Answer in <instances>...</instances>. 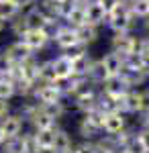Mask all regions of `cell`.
<instances>
[{
  "label": "cell",
  "instance_id": "obj_1",
  "mask_svg": "<svg viewBox=\"0 0 149 153\" xmlns=\"http://www.w3.org/2000/svg\"><path fill=\"white\" fill-rule=\"evenodd\" d=\"M106 23L112 29V33H129V31L133 29V12L129 10V4L123 2L118 8H115L112 12H108Z\"/></svg>",
  "mask_w": 149,
  "mask_h": 153
},
{
  "label": "cell",
  "instance_id": "obj_3",
  "mask_svg": "<svg viewBox=\"0 0 149 153\" xmlns=\"http://www.w3.org/2000/svg\"><path fill=\"white\" fill-rule=\"evenodd\" d=\"M51 39H53L55 45H57L59 49H63V51H72L76 45H80V41H78V31H76L74 27H69V25L57 27L55 33L51 35Z\"/></svg>",
  "mask_w": 149,
  "mask_h": 153
},
{
  "label": "cell",
  "instance_id": "obj_28",
  "mask_svg": "<svg viewBox=\"0 0 149 153\" xmlns=\"http://www.w3.org/2000/svg\"><path fill=\"white\" fill-rule=\"evenodd\" d=\"M10 112V104H8V100H4V98H0V118L6 117Z\"/></svg>",
  "mask_w": 149,
  "mask_h": 153
},
{
  "label": "cell",
  "instance_id": "obj_13",
  "mask_svg": "<svg viewBox=\"0 0 149 153\" xmlns=\"http://www.w3.org/2000/svg\"><path fill=\"white\" fill-rule=\"evenodd\" d=\"M51 61H53V70H55V76H57V82H63V80L74 78V65H72V57H69L68 53L51 59Z\"/></svg>",
  "mask_w": 149,
  "mask_h": 153
},
{
  "label": "cell",
  "instance_id": "obj_21",
  "mask_svg": "<svg viewBox=\"0 0 149 153\" xmlns=\"http://www.w3.org/2000/svg\"><path fill=\"white\" fill-rule=\"evenodd\" d=\"M39 80H43L47 84H55L57 82V76H55V70H53V61H43L39 63Z\"/></svg>",
  "mask_w": 149,
  "mask_h": 153
},
{
  "label": "cell",
  "instance_id": "obj_26",
  "mask_svg": "<svg viewBox=\"0 0 149 153\" xmlns=\"http://www.w3.org/2000/svg\"><path fill=\"white\" fill-rule=\"evenodd\" d=\"M72 153H98V145H94L92 141H88V139H86L84 143L76 145Z\"/></svg>",
  "mask_w": 149,
  "mask_h": 153
},
{
  "label": "cell",
  "instance_id": "obj_11",
  "mask_svg": "<svg viewBox=\"0 0 149 153\" xmlns=\"http://www.w3.org/2000/svg\"><path fill=\"white\" fill-rule=\"evenodd\" d=\"M84 6H86V21H88V25L100 27V25L106 23L108 12L102 8V4H100V2H96V0H88Z\"/></svg>",
  "mask_w": 149,
  "mask_h": 153
},
{
  "label": "cell",
  "instance_id": "obj_7",
  "mask_svg": "<svg viewBox=\"0 0 149 153\" xmlns=\"http://www.w3.org/2000/svg\"><path fill=\"white\" fill-rule=\"evenodd\" d=\"M127 127V118L123 110H110L104 112V120H102V131L108 135H118L123 133Z\"/></svg>",
  "mask_w": 149,
  "mask_h": 153
},
{
  "label": "cell",
  "instance_id": "obj_24",
  "mask_svg": "<svg viewBox=\"0 0 149 153\" xmlns=\"http://www.w3.org/2000/svg\"><path fill=\"white\" fill-rule=\"evenodd\" d=\"M14 61L10 59V55L6 53V51H2L0 53V76H10L12 70H14Z\"/></svg>",
  "mask_w": 149,
  "mask_h": 153
},
{
  "label": "cell",
  "instance_id": "obj_20",
  "mask_svg": "<svg viewBox=\"0 0 149 153\" xmlns=\"http://www.w3.org/2000/svg\"><path fill=\"white\" fill-rule=\"evenodd\" d=\"M14 94H16V82L10 76H0V98L10 100Z\"/></svg>",
  "mask_w": 149,
  "mask_h": 153
},
{
  "label": "cell",
  "instance_id": "obj_32",
  "mask_svg": "<svg viewBox=\"0 0 149 153\" xmlns=\"http://www.w3.org/2000/svg\"><path fill=\"white\" fill-rule=\"evenodd\" d=\"M125 2H131V0H125Z\"/></svg>",
  "mask_w": 149,
  "mask_h": 153
},
{
  "label": "cell",
  "instance_id": "obj_18",
  "mask_svg": "<svg viewBox=\"0 0 149 153\" xmlns=\"http://www.w3.org/2000/svg\"><path fill=\"white\" fill-rule=\"evenodd\" d=\"M78 31V41H80V45H92L96 39H98V29L94 27V25H82V27H78L76 29Z\"/></svg>",
  "mask_w": 149,
  "mask_h": 153
},
{
  "label": "cell",
  "instance_id": "obj_17",
  "mask_svg": "<svg viewBox=\"0 0 149 153\" xmlns=\"http://www.w3.org/2000/svg\"><path fill=\"white\" fill-rule=\"evenodd\" d=\"M53 153H68L72 151V137L66 131L55 129V137H53Z\"/></svg>",
  "mask_w": 149,
  "mask_h": 153
},
{
  "label": "cell",
  "instance_id": "obj_6",
  "mask_svg": "<svg viewBox=\"0 0 149 153\" xmlns=\"http://www.w3.org/2000/svg\"><path fill=\"white\" fill-rule=\"evenodd\" d=\"M19 37H21V41H25L33 51L43 49L47 45V41L51 39V35H49L47 29H25V31L19 33Z\"/></svg>",
  "mask_w": 149,
  "mask_h": 153
},
{
  "label": "cell",
  "instance_id": "obj_10",
  "mask_svg": "<svg viewBox=\"0 0 149 153\" xmlns=\"http://www.w3.org/2000/svg\"><path fill=\"white\" fill-rule=\"evenodd\" d=\"M100 63H102L106 76H121V71L125 68V55H121L118 51H112V49H110V51L100 59Z\"/></svg>",
  "mask_w": 149,
  "mask_h": 153
},
{
  "label": "cell",
  "instance_id": "obj_12",
  "mask_svg": "<svg viewBox=\"0 0 149 153\" xmlns=\"http://www.w3.org/2000/svg\"><path fill=\"white\" fill-rule=\"evenodd\" d=\"M53 137H55V127L53 129H41L35 131L33 139H35V147L37 153H53Z\"/></svg>",
  "mask_w": 149,
  "mask_h": 153
},
{
  "label": "cell",
  "instance_id": "obj_9",
  "mask_svg": "<svg viewBox=\"0 0 149 153\" xmlns=\"http://www.w3.org/2000/svg\"><path fill=\"white\" fill-rule=\"evenodd\" d=\"M23 125H25V120H23V117H19V114H6V117L0 118V131L4 133L6 139L21 137Z\"/></svg>",
  "mask_w": 149,
  "mask_h": 153
},
{
  "label": "cell",
  "instance_id": "obj_30",
  "mask_svg": "<svg viewBox=\"0 0 149 153\" xmlns=\"http://www.w3.org/2000/svg\"><path fill=\"white\" fill-rule=\"evenodd\" d=\"M4 143H6V137H4V133H2V131H0V147H2V145H4Z\"/></svg>",
  "mask_w": 149,
  "mask_h": 153
},
{
  "label": "cell",
  "instance_id": "obj_2",
  "mask_svg": "<svg viewBox=\"0 0 149 153\" xmlns=\"http://www.w3.org/2000/svg\"><path fill=\"white\" fill-rule=\"evenodd\" d=\"M118 110L123 112H131V114H137V112H145L147 110V102H145V92H139L129 88L123 98H118Z\"/></svg>",
  "mask_w": 149,
  "mask_h": 153
},
{
  "label": "cell",
  "instance_id": "obj_4",
  "mask_svg": "<svg viewBox=\"0 0 149 153\" xmlns=\"http://www.w3.org/2000/svg\"><path fill=\"white\" fill-rule=\"evenodd\" d=\"M23 27L25 29H47L49 25L53 23L49 16H47L41 6H31L29 10L23 14Z\"/></svg>",
  "mask_w": 149,
  "mask_h": 153
},
{
  "label": "cell",
  "instance_id": "obj_22",
  "mask_svg": "<svg viewBox=\"0 0 149 153\" xmlns=\"http://www.w3.org/2000/svg\"><path fill=\"white\" fill-rule=\"evenodd\" d=\"M129 10L133 12V16L147 19V16H149V0H131Z\"/></svg>",
  "mask_w": 149,
  "mask_h": 153
},
{
  "label": "cell",
  "instance_id": "obj_5",
  "mask_svg": "<svg viewBox=\"0 0 149 153\" xmlns=\"http://www.w3.org/2000/svg\"><path fill=\"white\" fill-rule=\"evenodd\" d=\"M112 51H118L121 55L129 57V55L139 51V41L131 35V31L129 33H115V37H112Z\"/></svg>",
  "mask_w": 149,
  "mask_h": 153
},
{
  "label": "cell",
  "instance_id": "obj_25",
  "mask_svg": "<svg viewBox=\"0 0 149 153\" xmlns=\"http://www.w3.org/2000/svg\"><path fill=\"white\" fill-rule=\"evenodd\" d=\"M41 108H43V110H45V112H47L51 118H55V120H57V118L63 114V110H66L61 102H53V104H41Z\"/></svg>",
  "mask_w": 149,
  "mask_h": 153
},
{
  "label": "cell",
  "instance_id": "obj_29",
  "mask_svg": "<svg viewBox=\"0 0 149 153\" xmlns=\"http://www.w3.org/2000/svg\"><path fill=\"white\" fill-rule=\"evenodd\" d=\"M143 71H145V76L149 78V57L147 55H143Z\"/></svg>",
  "mask_w": 149,
  "mask_h": 153
},
{
  "label": "cell",
  "instance_id": "obj_27",
  "mask_svg": "<svg viewBox=\"0 0 149 153\" xmlns=\"http://www.w3.org/2000/svg\"><path fill=\"white\" fill-rule=\"evenodd\" d=\"M96 2H100V4H102V8L106 12H112L115 8H118L125 0H96Z\"/></svg>",
  "mask_w": 149,
  "mask_h": 153
},
{
  "label": "cell",
  "instance_id": "obj_15",
  "mask_svg": "<svg viewBox=\"0 0 149 153\" xmlns=\"http://www.w3.org/2000/svg\"><path fill=\"white\" fill-rule=\"evenodd\" d=\"M63 19H66L68 25H69V27H74V29H78V27H82V25H86V23H88V21H86V6H84L82 2L76 0V4L68 10V14H66Z\"/></svg>",
  "mask_w": 149,
  "mask_h": 153
},
{
  "label": "cell",
  "instance_id": "obj_8",
  "mask_svg": "<svg viewBox=\"0 0 149 153\" xmlns=\"http://www.w3.org/2000/svg\"><path fill=\"white\" fill-rule=\"evenodd\" d=\"M33 94L37 98V102L41 104H53V102H61L63 90L59 88L57 84H43L41 88H33Z\"/></svg>",
  "mask_w": 149,
  "mask_h": 153
},
{
  "label": "cell",
  "instance_id": "obj_19",
  "mask_svg": "<svg viewBox=\"0 0 149 153\" xmlns=\"http://www.w3.org/2000/svg\"><path fill=\"white\" fill-rule=\"evenodd\" d=\"M21 12V6L14 0H0V19L2 21H10Z\"/></svg>",
  "mask_w": 149,
  "mask_h": 153
},
{
  "label": "cell",
  "instance_id": "obj_23",
  "mask_svg": "<svg viewBox=\"0 0 149 153\" xmlns=\"http://www.w3.org/2000/svg\"><path fill=\"white\" fill-rule=\"evenodd\" d=\"M100 131H102V129H98L96 125H92L90 120L82 118V123H80V135L84 137V139H88V141H90V139H94Z\"/></svg>",
  "mask_w": 149,
  "mask_h": 153
},
{
  "label": "cell",
  "instance_id": "obj_14",
  "mask_svg": "<svg viewBox=\"0 0 149 153\" xmlns=\"http://www.w3.org/2000/svg\"><path fill=\"white\" fill-rule=\"evenodd\" d=\"M6 53L10 55V59L14 63H23V61L33 57V49L29 47L25 41H21V39L14 41V43H10V45L6 47Z\"/></svg>",
  "mask_w": 149,
  "mask_h": 153
},
{
  "label": "cell",
  "instance_id": "obj_31",
  "mask_svg": "<svg viewBox=\"0 0 149 153\" xmlns=\"http://www.w3.org/2000/svg\"><path fill=\"white\" fill-rule=\"evenodd\" d=\"M2 29H4V21L0 19V33H2Z\"/></svg>",
  "mask_w": 149,
  "mask_h": 153
},
{
  "label": "cell",
  "instance_id": "obj_16",
  "mask_svg": "<svg viewBox=\"0 0 149 153\" xmlns=\"http://www.w3.org/2000/svg\"><path fill=\"white\" fill-rule=\"evenodd\" d=\"M31 123H33L35 131H41V129H53L55 127V118H51L47 114L41 106H37L31 114Z\"/></svg>",
  "mask_w": 149,
  "mask_h": 153
}]
</instances>
